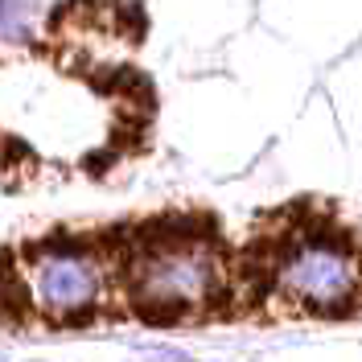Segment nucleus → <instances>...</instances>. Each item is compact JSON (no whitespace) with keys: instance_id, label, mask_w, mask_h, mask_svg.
<instances>
[{"instance_id":"f257e3e1","label":"nucleus","mask_w":362,"mask_h":362,"mask_svg":"<svg viewBox=\"0 0 362 362\" xmlns=\"http://www.w3.org/2000/svg\"><path fill=\"white\" fill-rule=\"evenodd\" d=\"M218 284V264L202 243H165L136 264V300L148 317H173L202 305Z\"/></svg>"},{"instance_id":"f03ea898","label":"nucleus","mask_w":362,"mask_h":362,"mask_svg":"<svg viewBox=\"0 0 362 362\" xmlns=\"http://www.w3.org/2000/svg\"><path fill=\"white\" fill-rule=\"evenodd\" d=\"M358 276H362L358 259L346 247L329 243V239H309V243H296L288 251V259L280 264V288L293 296L296 305L334 313L354 296Z\"/></svg>"},{"instance_id":"7ed1b4c3","label":"nucleus","mask_w":362,"mask_h":362,"mask_svg":"<svg viewBox=\"0 0 362 362\" xmlns=\"http://www.w3.org/2000/svg\"><path fill=\"white\" fill-rule=\"evenodd\" d=\"M33 300L49 317H78L99 300V264L74 247H54L33 259Z\"/></svg>"},{"instance_id":"20e7f679","label":"nucleus","mask_w":362,"mask_h":362,"mask_svg":"<svg viewBox=\"0 0 362 362\" xmlns=\"http://www.w3.org/2000/svg\"><path fill=\"white\" fill-rule=\"evenodd\" d=\"M0 33L13 42H21L29 33V13H25L21 0H0Z\"/></svg>"}]
</instances>
